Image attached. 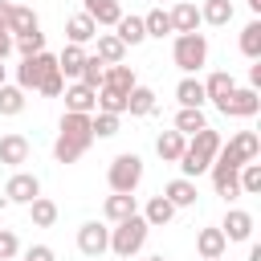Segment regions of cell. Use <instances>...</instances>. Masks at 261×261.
<instances>
[{"mask_svg":"<svg viewBox=\"0 0 261 261\" xmlns=\"http://www.w3.org/2000/svg\"><path fill=\"white\" fill-rule=\"evenodd\" d=\"M216 151H220V130H212V126L196 130V135L184 143V155H179V171H184V179H196V175H204V171L212 167Z\"/></svg>","mask_w":261,"mask_h":261,"instance_id":"obj_1","label":"cell"},{"mask_svg":"<svg viewBox=\"0 0 261 261\" xmlns=\"http://www.w3.org/2000/svg\"><path fill=\"white\" fill-rule=\"evenodd\" d=\"M171 61H175L188 77L200 73V69L208 65V37H204V33H179L175 45H171Z\"/></svg>","mask_w":261,"mask_h":261,"instance_id":"obj_2","label":"cell"},{"mask_svg":"<svg viewBox=\"0 0 261 261\" xmlns=\"http://www.w3.org/2000/svg\"><path fill=\"white\" fill-rule=\"evenodd\" d=\"M147 220L135 212V216H126V220H118L114 228H110V253L114 257H135L143 245H147Z\"/></svg>","mask_w":261,"mask_h":261,"instance_id":"obj_3","label":"cell"},{"mask_svg":"<svg viewBox=\"0 0 261 261\" xmlns=\"http://www.w3.org/2000/svg\"><path fill=\"white\" fill-rule=\"evenodd\" d=\"M106 184H110V192H126V196H135V188L143 184V159H139L135 151L114 155L110 167H106Z\"/></svg>","mask_w":261,"mask_h":261,"instance_id":"obj_4","label":"cell"},{"mask_svg":"<svg viewBox=\"0 0 261 261\" xmlns=\"http://www.w3.org/2000/svg\"><path fill=\"white\" fill-rule=\"evenodd\" d=\"M261 155V139H257V130H237L228 143H220V151H216V159L220 163H228V167H241V163H253Z\"/></svg>","mask_w":261,"mask_h":261,"instance_id":"obj_5","label":"cell"},{"mask_svg":"<svg viewBox=\"0 0 261 261\" xmlns=\"http://www.w3.org/2000/svg\"><path fill=\"white\" fill-rule=\"evenodd\" d=\"M53 69H57V57H53V53L20 57V65H16V86L29 94V90H37V86L45 82V73H53Z\"/></svg>","mask_w":261,"mask_h":261,"instance_id":"obj_6","label":"cell"},{"mask_svg":"<svg viewBox=\"0 0 261 261\" xmlns=\"http://www.w3.org/2000/svg\"><path fill=\"white\" fill-rule=\"evenodd\" d=\"M216 110H220L224 118H253V114L261 110V94L249 90V86H232V94H228L224 102H216Z\"/></svg>","mask_w":261,"mask_h":261,"instance_id":"obj_7","label":"cell"},{"mask_svg":"<svg viewBox=\"0 0 261 261\" xmlns=\"http://www.w3.org/2000/svg\"><path fill=\"white\" fill-rule=\"evenodd\" d=\"M41 196V179L33 175V171H16L8 184H4V200L8 204H33Z\"/></svg>","mask_w":261,"mask_h":261,"instance_id":"obj_8","label":"cell"},{"mask_svg":"<svg viewBox=\"0 0 261 261\" xmlns=\"http://www.w3.org/2000/svg\"><path fill=\"white\" fill-rule=\"evenodd\" d=\"M77 249H82L86 257H102V253L110 249V228L98 224V220H86V224L77 228Z\"/></svg>","mask_w":261,"mask_h":261,"instance_id":"obj_9","label":"cell"},{"mask_svg":"<svg viewBox=\"0 0 261 261\" xmlns=\"http://www.w3.org/2000/svg\"><path fill=\"white\" fill-rule=\"evenodd\" d=\"M61 94H65V110H69V114H94V106H98V90H90V86H82V82L65 86Z\"/></svg>","mask_w":261,"mask_h":261,"instance_id":"obj_10","label":"cell"},{"mask_svg":"<svg viewBox=\"0 0 261 261\" xmlns=\"http://www.w3.org/2000/svg\"><path fill=\"white\" fill-rule=\"evenodd\" d=\"M90 143H94V139H77V135H61V130H57V139H53V159H57V163H77V159L90 151Z\"/></svg>","mask_w":261,"mask_h":261,"instance_id":"obj_11","label":"cell"},{"mask_svg":"<svg viewBox=\"0 0 261 261\" xmlns=\"http://www.w3.org/2000/svg\"><path fill=\"white\" fill-rule=\"evenodd\" d=\"M208 175H212V188H216V196H224V200H237V196H241V184H237V167H228V163L212 159Z\"/></svg>","mask_w":261,"mask_h":261,"instance_id":"obj_12","label":"cell"},{"mask_svg":"<svg viewBox=\"0 0 261 261\" xmlns=\"http://www.w3.org/2000/svg\"><path fill=\"white\" fill-rule=\"evenodd\" d=\"M29 151H33V147H29L24 135H16V130H12V135H0V163H4V167L29 163Z\"/></svg>","mask_w":261,"mask_h":261,"instance_id":"obj_13","label":"cell"},{"mask_svg":"<svg viewBox=\"0 0 261 261\" xmlns=\"http://www.w3.org/2000/svg\"><path fill=\"white\" fill-rule=\"evenodd\" d=\"M220 232H224V241H249V237H253V216H249L245 208H228Z\"/></svg>","mask_w":261,"mask_h":261,"instance_id":"obj_14","label":"cell"},{"mask_svg":"<svg viewBox=\"0 0 261 261\" xmlns=\"http://www.w3.org/2000/svg\"><path fill=\"white\" fill-rule=\"evenodd\" d=\"M82 12H86L98 29H102V24H110V29H114V24H118V16H122V4H118V0H82Z\"/></svg>","mask_w":261,"mask_h":261,"instance_id":"obj_15","label":"cell"},{"mask_svg":"<svg viewBox=\"0 0 261 261\" xmlns=\"http://www.w3.org/2000/svg\"><path fill=\"white\" fill-rule=\"evenodd\" d=\"M167 16H171V33H175V37H179V33H196V29H200V8H196L192 0H179Z\"/></svg>","mask_w":261,"mask_h":261,"instance_id":"obj_16","label":"cell"},{"mask_svg":"<svg viewBox=\"0 0 261 261\" xmlns=\"http://www.w3.org/2000/svg\"><path fill=\"white\" fill-rule=\"evenodd\" d=\"M159 196H163V200H167L171 208H192L200 192H196V184H192V179H184V175H179V179H171V184H167V188H163Z\"/></svg>","mask_w":261,"mask_h":261,"instance_id":"obj_17","label":"cell"},{"mask_svg":"<svg viewBox=\"0 0 261 261\" xmlns=\"http://www.w3.org/2000/svg\"><path fill=\"white\" fill-rule=\"evenodd\" d=\"M224 249H228V241H224L220 228H200V232H196V253H200V261L224 257Z\"/></svg>","mask_w":261,"mask_h":261,"instance_id":"obj_18","label":"cell"},{"mask_svg":"<svg viewBox=\"0 0 261 261\" xmlns=\"http://www.w3.org/2000/svg\"><path fill=\"white\" fill-rule=\"evenodd\" d=\"M65 37H69V45H86V41L98 37V24H94L86 12H73V16L65 20Z\"/></svg>","mask_w":261,"mask_h":261,"instance_id":"obj_19","label":"cell"},{"mask_svg":"<svg viewBox=\"0 0 261 261\" xmlns=\"http://www.w3.org/2000/svg\"><path fill=\"white\" fill-rule=\"evenodd\" d=\"M94 41H98V53H94V57H98L102 65H122V57H126V45H122L114 33H98Z\"/></svg>","mask_w":261,"mask_h":261,"instance_id":"obj_20","label":"cell"},{"mask_svg":"<svg viewBox=\"0 0 261 261\" xmlns=\"http://www.w3.org/2000/svg\"><path fill=\"white\" fill-rule=\"evenodd\" d=\"M102 86H106V90H118V94H130L139 82H135L130 65H106V69H102ZM102 86H98V90H102Z\"/></svg>","mask_w":261,"mask_h":261,"instance_id":"obj_21","label":"cell"},{"mask_svg":"<svg viewBox=\"0 0 261 261\" xmlns=\"http://www.w3.org/2000/svg\"><path fill=\"white\" fill-rule=\"evenodd\" d=\"M102 212H106V220H110V224H118V220L135 216V212H139V204H135V196H126V192H114V196H106Z\"/></svg>","mask_w":261,"mask_h":261,"instance_id":"obj_22","label":"cell"},{"mask_svg":"<svg viewBox=\"0 0 261 261\" xmlns=\"http://www.w3.org/2000/svg\"><path fill=\"white\" fill-rule=\"evenodd\" d=\"M114 37L122 41V45H143L147 41V29H143V16H118V24H114Z\"/></svg>","mask_w":261,"mask_h":261,"instance_id":"obj_23","label":"cell"},{"mask_svg":"<svg viewBox=\"0 0 261 261\" xmlns=\"http://www.w3.org/2000/svg\"><path fill=\"white\" fill-rule=\"evenodd\" d=\"M86 45H65L61 53H57V69H61V77H77L82 73V65H86Z\"/></svg>","mask_w":261,"mask_h":261,"instance_id":"obj_24","label":"cell"},{"mask_svg":"<svg viewBox=\"0 0 261 261\" xmlns=\"http://www.w3.org/2000/svg\"><path fill=\"white\" fill-rule=\"evenodd\" d=\"M175 98H179V106L184 110H204V82H196V77H184L179 86H175Z\"/></svg>","mask_w":261,"mask_h":261,"instance_id":"obj_25","label":"cell"},{"mask_svg":"<svg viewBox=\"0 0 261 261\" xmlns=\"http://www.w3.org/2000/svg\"><path fill=\"white\" fill-rule=\"evenodd\" d=\"M184 135L179 130H163L159 139H155V155L163 159V163H179V155H184Z\"/></svg>","mask_w":261,"mask_h":261,"instance_id":"obj_26","label":"cell"},{"mask_svg":"<svg viewBox=\"0 0 261 261\" xmlns=\"http://www.w3.org/2000/svg\"><path fill=\"white\" fill-rule=\"evenodd\" d=\"M228 20H232V0H204V8H200V24L224 29Z\"/></svg>","mask_w":261,"mask_h":261,"instance_id":"obj_27","label":"cell"},{"mask_svg":"<svg viewBox=\"0 0 261 261\" xmlns=\"http://www.w3.org/2000/svg\"><path fill=\"white\" fill-rule=\"evenodd\" d=\"M41 24H37V12L33 8H24V4H12V12H8V33L12 37H24V33H37Z\"/></svg>","mask_w":261,"mask_h":261,"instance_id":"obj_28","label":"cell"},{"mask_svg":"<svg viewBox=\"0 0 261 261\" xmlns=\"http://www.w3.org/2000/svg\"><path fill=\"white\" fill-rule=\"evenodd\" d=\"M232 86H237L232 73H228V69H216V73H208V82H204V98H208V102H224V98L232 94Z\"/></svg>","mask_w":261,"mask_h":261,"instance_id":"obj_29","label":"cell"},{"mask_svg":"<svg viewBox=\"0 0 261 261\" xmlns=\"http://www.w3.org/2000/svg\"><path fill=\"white\" fill-rule=\"evenodd\" d=\"M171 216H175V208H171L163 196H151V200H147V208H143L147 228H163V224H171Z\"/></svg>","mask_w":261,"mask_h":261,"instance_id":"obj_30","label":"cell"},{"mask_svg":"<svg viewBox=\"0 0 261 261\" xmlns=\"http://www.w3.org/2000/svg\"><path fill=\"white\" fill-rule=\"evenodd\" d=\"M126 114H135V118H143V114H155V90H147V86H135V90L126 94Z\"/></svg>","mask_w":261,"mask_h":261,"instance_id":"obj_31","label":"cell"},{"mask_svg":"<svg viewBox=\"0 0 261 261\" xmlns=\"http://www.w3.org/2000/svg\"><path fill=\"white\" fill-rule=\"evenodd\" d=\"M29 216H33L37 228H53V224H57V204H53L49 196H37V200L29 204Z\"/></svg>","mask_w":261,"mask_h":261,"instance_id":"obj_32","label":"cell"},{"mask_svg":"<svg viewBox=\"0 0 261 261\" xmlns=\"http://www.w3.org/2000/svg\"><path fill=\"white\" fill-rule=\"evenodd\" d=\"M241 53L249 61H261V20H249L241 29Z\"/></svg>","mask_w":261,"mask_h":261,"instance_id":"obj_33","label":"cell"},{"mask_svg":"<svg viewBox=\"0 0 261 261\" xmlns=\"http://www.w3.org/2000/svg\"><path fill=\"white\" fill-rule=\"evenodd\" d=\"M204 126H208L204 110H184V106H179V114H175V126H171V130H179L184 139H192V135H196V130H204Z\"/></svg>","mask_w":261,"mask_h":261,"instance_id":"obj_34","label":"cell"},{"mask_svg":"<svg viewBox=\"0 0 261 261\" xmlns=\"http://www.w3.org/2000/svg\"><path fill=\"white\" fill-rule=\"evenodd\" d=\"M237 184H241V196H257L261 192V163H241L237 167Z\"/></svg>","mask_w":261,"mask_h":261,"instance_id":"obj_35","label":"cell"},{"mask_svg":"<svg viewBox=\"0 0 261 261\" xmlns=\"http://www.w3.org/2000/svg\"><path fill=\"white\" fill-rule=\"evenodd\" d=\"M20 110H24V90L4 82V86H0V114H4V118H16Z\"/></svg>","mask_w":261,"mask_h":261,"instance_id":"obj_36","label":"cell"},{"mask_svg":"<svg viewBox=\"0 0 261 261\" xmlns=\"http://www.w3.org/2000/svg\"><path fill=\"white\" fill-rule=\"evenodd\" d=\"M94 110H102V114H118V118H122V114H126V94H118V90H106V86H102V90H98V106H94Z\"/></svg>","mask_w":261,"mask_h":261,"instance_id":"obj_37","label":"cell"},{"mask_svg":"<svg viewBox=\"0 0 261 261\" xmlns=\"http://www.w3.org/2000/svg\"><path fill=\"white\" fill-rule=\"evenodd\" d=\"M143 29H147V37H159V41H163V37L171 33V16H167L163 8H151V12L143 16Z\"/></svg>","mask_w":261,"mask_h":261,"instance_id":"obj_38","label":"cell"},{"mask_svg":"<svg viewBox=\"0 0 261 261\" xmlns=\"http://www.w3.org/2000/svg\"><path fill=\"white\" fill-rule=\"evenodd\" d=\"M12 49H16L20 57H37V53H45V33L37 29V33H24V37H12Z\"/></svg>","mask_w":261,"mask_h":261,"instance_id":"obj_39","label":"cell"},{"mask_svg":"<svg viewBox=\"0 0 261 261\" xmlns=\"http://www.w3.org/2000/svg\"><path fill=\"white\" fill-rule=\"evenodd\" d=\"M90 135L94 139H110V135H118V114H90Z\"/></svg>","mask_w":261,"mask_h":261,"instance_id":"obj_40","label":"cell"},{"mask_svg":"<svg viewBox=\"0 0 261 261\" xmlns=\"http://www.w3.org/2000/svg\"><path fill=\"white\" fill-rule=\"evenodd\" d=\"M61 135H77V139H94L90 135V114H61Z\"/></svg>","mask_w":261,"mask_h":261,"instance_id":"obj_41","label":"cell"},{"mask_svg":"<svg viewBox=\"0 0 261 261\" xmlns=\"http://www.w3.org/2000/svg\"><path fill=\"white\" fill-rule=\"evenodd\" d=\"M102 69H106V65L90 53V57H86V65H82V73H77V82H82V86H90V90H98V86H102Z\"/></svg>","mask_w":261,"mask_h":261,"instance_id":"obj_42","label":"cell"},{"mask_svg":"<svg viewBox=\"0 0 261 261\" xmlns=\"http://www.w3.org/2000/svg\"><path fill=\"white\" fill-rule=\"evenodd\" d=\"M61 90H65V77H61V69L45 73V82L37 86V94H45V98H61Z\"/></svg>","mask_w":261,"mask_h":261,"instance_id":"obj_43","label":"cell"},{"mask_svg":"<svg viewBox=\"0 0 261 261\" xmlns=\"http://www.w3.org/2000/svg\"><path fill=\"white\" fill-rule=\"evenodd\" d=\"M20 253V241H16V232L12 228H0V261H12Z\"/></svg>","mask_w":261,"mask_h":261,"instance_id":"obj_44","label":"cell"},{"mask_svg":"<svg viewBox=\"0 0 261 261\" xmlns=\"http://www.w3.org/2000/svg\"><path fill=\"white\" fill-rule=\"evenodd\" d=\"M24 261H57V253H53L49 245H33V249L24 253Z\"/></svg>","mask_w":261,"mask_h":261,"instance_id":"obj_45","label":"cell"},{"mask_svg":"<svg viewBox=\"0 0 261 261\" xmlns=\"http://www.w3.org/2000/svg\"><path fill=\"white\" fill-rule=\"evenodd\" d=\"M8 12H12V4L0 0V33H8Z\"/></svg>","mask_w":261,"mask_h":261,"instance_id":"obj_46","label":"cell"},{"mask_svg":"<svg viewBox=\"0 0 261 261\" xmlns=\"http://www.w3.org/2000/svg\"><path fill=\"white\" fill-rule=\"evenodd\" d=\"M12 53V33H0V61Z\"/></svg>","mask_w":261,"mask_h":261,"instance_id":"obj_47","label":"cell"},{"mask_svg":"<svg viewBox=\"0 0 261 261\" xmlns=\"http://www.w3.org/2000/svg\"><path fill=\"white\" fill-rule=\"evenodd\" d=\"M257 86H261V61L249 69V90H257Z\"/></svg>","mask_w":261,"mask_h":261,"instance_id":"obj_48","label":"cell"},{"mask_svg":"<svg viewBox=\"0 0 261 261\" xmlns=\"http://www.w3.org/2000/svg\"><path fill=\"white\" fill-rule=\"evenodd\" d=\"M249 261H261V245H249Z\"/></svg>","mask_w":261,"mask_h":261,"instance_id":"obj_49","label":"cell"},{"mask_svg":"<svg viewBox=\"0 0 261 261\" xmlns=\"http://www.w3.org/2000/svg\"><path fill=\"white\" fill-rule=\"evenodd\" d=\"M245 4H249V8H253V12H261V0H245Z\"/></svg>","mask_w":261,"mask_h":261,"instance_id":"obj_50","label":"cell"},{"mask_svg":"<svg viewBox=\"0 0 261 261\" xmlns=\"http://www.w3.org/2000/svg\"><path fill=\"white\" fill-rule=\"evenodd\" d=\"M4 77H8V69H4V61H0V86H4Z\"/></svg>","mask_w":261,"mask_h":261,"instance_id":"obj_51","label":"cell"},{"mask_svg":"<svg viewBox=\"0 0 261 261\" xmlns=\"http://www.w3.org/2000/svg\"><path fill=\"white\" fill-rule=\"evenodd\" d=\"M147 261H167V257H163V253H155V257H147Z\"/></svg>","mask_w":261,"mask_h":261,"instance_id":"obj_52","label":"cell"},{"mask_svg":"<svg viewBox=\"0 0 261 261\" xmlns=\"http://www.w3.org/2000/svg\"><path fill=\"white\" fill-rule=\"evenodd\" d=\"M118 261H130V257H118Z\"/></svg>","mask_w":261,"mask_h":261,"instance_id":"obj_53","label":"cell"},{"mask_svg":"<svg viewBox=\"0 0 261 261\" xmlns=\"http://www.w3.org/2000/svg\"><path fill=\"white\" fill-rule=\"evenodd\" d=\"M212 261H220V257H212Z\"/></svg>","mask_w":261,"mask_h":261,"instance_id":"obj_54","label":"cell"}]
</instances>
